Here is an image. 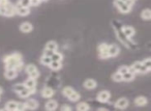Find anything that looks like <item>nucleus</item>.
<instances>
[{
    "mask_svg": "<svg viewBox=\"0 0 151 111\" xmlns=\"http://www.w3.org/2000/svg\"><path fill=\"white\" fill-rule=\"evenodd\" d=\"M30 14V9L29 7H20V5H16V15H19L21 17H26Z\"/></svg>",
    "mask_w": 151,
    "mask_h": 111,
    "instance_id": "7",
    "label": "nucleus"
},
{
    "mask_svg": "<svg viewBox=\"0 0 151 111\" xmlns=\"http://www.w3.org/2000/svg\"><path fill=\"white\" fill-rule=\"evenodd\" d=\"M46 49H49V50H52V51H57L58 45L54 41H50V42H48L46 44Z\"/></svg>",
    "mask_w": 151,
    "mask_h": 111,
    "instance_id": "25",
    "label": "nucleus"
},
{
    "mask_svg": "<svg viewBox=\"0 0 151 111\" xmlns=\"http://www.w3.org/2000/svg\"><path fill=\"white\" fill-rule=\"evenodd\" d=\"M25 106H26V109H30V110H35V109L38 108L40 104L36 100L34 99H30L28 100L27 102H25Z\"/></svg>",
    "mask_w": 151,
    "mask_h": 111,
    "instance_id": "12",
    "label": "nucleus"
},
{
    "mask_svg": "<svg viewBox=\"0 0 151 111\" xmlns=\"http://www.w3.org/2000/svg\"><path fill=\"white\" fill-rule=\"evenodd\" d=\"M48 67H50L51 70H53V71H58V70H60L61 67H62V63H61V61L52 60Z\"/></svg>",
    "mask_w": 151,
    "mask_h": 111,
    "instance_id": "19",
    "label": "nucleus"
},
{
    "mask_svg": "<svg viewBox=\"0 0 151 111\" xmlns=\"http://www.w3.org/2000/svg\"><path fill=\"white\" fill-rule=\"evenodd\" d=\"M0 110H1V109H0Z\"/></svg>",
    "mask_w": 151,
    "mask_h": 111,
    "instance_id": "43",
    "label": "nucleus"
},
{
    "mask_svg": "<svg viewBox=\"0 0 151 111\" xmlns=\"http://www.w3.org/2000/svg\"><path fill=\"white\" fill-rule=\"evenodd\" d=\"M73 90H75V89H73V87H70V86H66V87L63 88V90H62V94H63V96H66V98H67V96H68L69 94H70L71 92L73 91Z\"/></svg>",
    "mask_w": 151,
    "mask_h": 111,
    "instance_id": "30",
    "label": "nucleus"
},
{
    "mask_svg": "<svg viewBox=\"0 0 151 111\" xmlns=\"http://www.w3.org/2000/svg\"><path fill=\"white\" fill-rule=\"evenodd\" d=\"M147 103H148V100H147V98H145V96H137L136 100H134V105L136 106H139V107H143V106H146Z\"/></svg>",
    "mask_w": 151,
    "mask_h": 111,
    "instance_id": "15",
    "label": "nucleus"
},
{
    "mask_svg": "<svg viewBox=\"0 0 151 111\" xmlns=\"http://www.w3.org/2000/svg\"><path fill=\"white\" fill-rule=\"evenodd\" d=\"M151 69H148L145 65H143V63L141 61H136L134 63H132V65L129 67V70L128 71L134 73V75L136 74H147L150 72Z\"/></svg>",
    "mask_w": 151,
    "mask_h": 111,
    "instance_id": "2",
    "label": "nucleus"
},
{
    "mask_svg": "<svg viewBox=\"0 0 151 111\" xmlns=\"http://www.w3.org/2000/svg\"><path fill=\"white\" fill-rule=\"evenodd\" d=\"M120 52V49L117 45L115 44H112V45H109L108 47V53H109V56L110 57H116Z\"/></svg>",
    "mask_w": 151,
    "mask_h": 111,
    "instance_id": "8",
    "label": "nucleus"
},
{
    "mask_svg": "<svg viewBox=\"0 0 151 111\" xmlns=\"http://www.w3.org/2000/svg\"><path fill=\"white\" fill-rule=\"evenodd\" d=\"M112 80L115 81V82L123 81V79H122V75L120 73H118V72H116V73H114L113 75H112Z\"/></svg>",
    "mask_w": 151,
    "mask_h": 111,
    "instance_id": "28",
    "label": "nucleus"
},
{
    "mask_svg": "<svg viewBox=\"0 0 151 111\" xmlns=\"http://www.w3.org/2000/svg\"><path fill=\"white\" fill-rule=\"evenodd\" d=\"M24 84H25L26 88H30V89H36V88H35L36 79H34V78H30L29 77L25 82H24Z\"/></svg>",
    "mask_w": 151,
    "mask_h": 111,
    "instance_id": "17",
    "label": "nucleus"
},
{
    "mask_svg": "<svg viewBox=\"0 0 151 111\" xmlns=\"http://www.w3.org/2000/svg\"><path fill=\"white\" fill-rule=\"evenodd\" d=\"M83 85H84V87L86 88V89H94V88L96 87L97 83H96V81L93 79H87V80H85Z\"/></svg>",
    "mask_w": 151,
    "mask_h": 111,
    "instance_id": "14",
    "label": "nucleus"
},
{
    "mask_svg": "<svg viewBox=\"0 0 151 111\" xmlns=\"http://www.w3.org/2000/svg\"><path fill=\"white\" fill-rule=\"evenodd\" d=\"M18 75V71L15 69H5L4 72V77L6 78L7 80H13L17 77Z\"/></svg>",
    "mask_w": 151,
    "mask_h": 111,
    "instance_id": "11",
    "label": "nucleus"
},
{
    "mask_svg": "<svg viewBox=\"0 0 151 111\" xmlns=\"http://www.w3.org/2000/svg\"><path fill=\"white\" fill-rule=\"evenodd\" d=\"M51 59L52 60H57V61H61L63 59V55L61 54V53H58L55 51L54 53H53V55L51 56Z\"/></svg>",
    "mask_w": 151,
    "mask_h": 111,
    "instance_id": "26",
    "label": "nucleus"
},
{
    "mask_svg": "<svg viewBox=\"0 0 151 111\" xmlns=\"http://www.w3.org/2000/svg\"><path fill=\"white\" fill-rule=\"evenodd\" d=\"M17 103L16 101H9V102L5 104L4 109L7 111H15L17 110Z\"/></svg>",
    "mask_w": 151,
    "mask_h": 111,
    "instance_id": "20",
    "label": "nucleus"
},
{
    "mask_svg": "<svg viewBox=\"0 0 151 111\" xmlns=\"http://www.w3.org/2000/svg\"><path fill=\"white\" fill-rule=\"evenodd\" d=\"M51 61H52L51 57L46 56V55H42V58H40V63H42V65H49Z\"/></svg>",
    "mask_w": 151,
    "mask_h": 111,
    "instance_id": "27",
    "label": "nucleus"
},
{
    "mask_svg": "<svg viewBox=\"0 0 151 111\" xmlns=\"http://www.w3.org/2000/svg\"><path fill=\"white\" fill-rule=\"evenodd\" d=\"M76 109H77L78 111H87V110H89V109H90V106H89L87 103L82 102V103H79V104L77 105Z\"/></svg>",
    "mask_w": 151,
    "mask_h": 111,
    "instance_id": "23",
    "label": "nucleus"
},
{
    "mask_svg": "<svg viewBox=\"0 0 151 111\" xmlns=\"http://www.w3.org/2000/svg\"><path fill=\"white\" fill-rule=\"evenodd\" d=\"M128 100L126 98H120L116 101L115 103V108L117 109H125L128 107Z\"/></svg>",
    "mask_w": 151,
    "mask_h": 111,
    "instance_id": "9",
    "label": "nucleus"
},
{
    "mask_svg": "<svg viewBox=\"0 0 151 111\" xmlns=\"http://www.w3.org/2000/svg\"><path fill=\"white\" fill-rule=\"evenodd\" d=\"M134 74L132 73V72H126V73H124L123 75H122V79H123V81H126V82H129V81H132V80L134 79Z\"/></svg>",
    "mask_w": 151,
    "mask_h": 111,
    "instance_id": "22",
    "label": "nucleus"
},
{
    "mask_svg": "<svg viewBox=\"0 0 151 111\" xmlns=\"http://www.w3.org/2000/svg\"><path fill=\"white\" fill-rule=\"evenodd\" d=\"M121 31H122V33H123V36L127 38H130L136 33V29H134L132 26H123Z\"/></svg>",
    "mask_w": 151,
    "mask_h": 111,
    "instance_id": "6",
    "label": "nucleus"
},
{
    "mask_svg": "<svg viewBox=\"0 0 151 111\" xmlns=\"http://www.w3.org/2000/svg\"><path fill=\"white\" fill-rule=\"evenodd\" d=\"M20 30H21L23 33H29L33 30V26H32L31 23L29 22H23V23L20 25Z\"/></svg>",
    "mask_w": 151,
    "mask_h": 111,
    "instance_id": "10",
    "label": "nucleus"
},
{
    "mask_svg": "<svg viewBox=\"0 0 151 111\" xmlns=\"http://www.w3.org/2000/svg\"><path fill=\"white\" fill-rule=\"evenodd\" d=\"M2 92H3V89H2V88H1V87H0V94H2Z\"/></svg>",
    "mask_w": 151,
    "mask_h": 111,
    "instance_id": "39",
    "label": "nucleus"
},
{
    "mask_svg": "<svg viewBox=\"0 0 151 111\" xmlns=\"http://www.w3.org/2000/svg\"><path fill=\"white\" fill-rule=\"evenodd\" d=\"M54 96V90L50 87H46L42 90V96L46 99H50Z\"/></svg>",
    "mask_w": 151,
    "mask_h": 111,
    "instance_id": "18",
    "label": "nucleus"
},
{
    "mask_svg": "<svg viewBox=\"0 0 151 111\" xmlns=\"http://www.w3.org/2000/svg\"><path fill=\"white\" fill-rule=\"evenodd\" d=\"M36 91V89H30V88H24L23 90H21L20 92H18L20 98L27 99L28 96H30L31 94H33Z\"/></svg>",
    "mask_w": 151,
    "mask_h": 111,
    "instance_id": "13",
    "label": "nucleus"
},
{
    "mask_svg": "<svg viewBox=\"0 0 151 111\" xmlns=\"http://www.w3.org/2000/svg\"><path fill=\"white\" fill-rule=\"evenodd\" d=\"M55 51H52V50H49V49H46L45 48V50H44V55H46V56H49V57H51L53 55V53H54Z\"/></svg>",
    "mask_w": 151,
    "mask_h": 111,
    "instance_id": "36",
    "label": "nucleus"
},
{
    "mask_svg": "<svg viewBox=\"0 0 151 111\" xmlns=\"http://www.w3.org/2000/svg\"><path fill=\"white\" fill-rule=\"evenodd\" d=\"M141 62H142L143 65H145L146 67H148V69H151V58H150V57L144 59V60L141 61Z\"/></svg>",
    "mask_w": 151,
    "mask_h": 111,
    "instance_id": "34",
    "label": "nucleus"
},
{
    "mask_svg": "<svg viewBox=\"0 0 151 111\" xmlns=\"http://www.w3.org/2000/svg\"><path fill=\"white\" fill-rule=\"evenodd\" d=\"M31 7H38L40 4V0H30Z\"/></svg>",
    "mask_w": 151,
    "mask_h": 111,
    "instance_id": "37",
    "label": "nucleus"
},
{
    "mask_svg": "<svg viewBox=\"0 0 151 111\" xmlns=\"http://www.w3.org/2000/svg\"><path fill=\"white\" fill-rule=\"evenodd\" d=\"M57 107H58V103H57V101H55V100H50L46 103V109L49 111L56 110Z\"/></svg>",
    "mask_w": 151,
    "mask_h": 111,
    "instance_id": "16",
    "label": "nucleus"
},
{
    "mask_svg": "<svg viewBox=\"0 0 151 111\" xmlns=\"http://www.w3.org/2000/svg\"><path fill=\"white\" fill-rule=\"evenodd\" d=\"M67 98H68V100L71 101V102H77V101L80 100L81 96H80V94H79V92H77L76 90H73V91L71 92V94H69Z\"/></svg>",
    "mask_w": 151,
    "mask_h": 111,
    "instance_id": "24",
    "label": "nucleus"
},
{
    "mask_svg": "<svg viewBox=\"0 0 151 111\" xmlns=\"http://www.w3.org/2000/svg\"><path fill=\"white\" fill-rule=\"evenodd\" d=\"M18 5L24 7H31V4H30V0H19V1H18Z\"/></svg>",
    "mask_w": 151,
    "mask_h": 111,
    "instance_id": "32",
    "label": "nucleus"
},
{
    "mask_svg": "<svg viewBox=\"0 0 151 111\" xmlns=\"http://www.w3.org/2000/svg\"><path fill=\"white\" fill-rule=\"evenodd\" d=\"M141 18L145 21H150L151 19V11L150 9H145L141 13Z\"/></svg>",
    "mask_w": 151,
    "mask_h": 111,
    "instance_id": "21",
    "label": "nucleus"
},
{
    "mask_svg": "<svg viewBox=\"0 0 151 111\" xmlns=\"http://www.w3.org/2000/svg\"><path fill=\"white\" fill-rule=\"evenodd\" d=\"M114 5L117 7V9L120 12L121 14H128L130 13L132 7L128 5L126 2L122 1V0H114Z\"/></svg>",
    "mask_w": 151,
    "mask_h": 111,
    "instance_id": "3",
    "label": "nucleus"
},
{
    "mask_svg": "<svg viewBox=\"0 0 151 111\" xmlns=\"http://www.w3.org/2000/svg\"><path fill=\"white\" fill-rule=\"evenodd\" d=\"M0 2H1V0H0Z\"/></svg>",
    "mask_w": 151,
    "mask_h": 111,
    "instance_id": "42",
    "label": "nucleus"
},
{
    "mask_svg": "<svg viewBox=\"0 0 151 111\" xmlns=\"http://www.w3.org/2000/svg\"><path fill=\"white\" fill-rule=\"evenodd\" d=\"M24 88H26V86L24 83H18V84H15V85H14V90H15L17 94L21 91V90H23Z\"/></svg>",
    "mask_w": 151,
    "mask_h": 111,
    "instance_id": "31",
    "label": "nucleus"
},
{
    "mask_svg": "<svg viewBox=\"0 0 151 111\" xmlns=\"http://www.w3.org/2000/svg\"><path fill=\"white\" fill-rule=\"evenodd\" d=\"M26 109V106H25V103L24 102H19L17 103V110L19 111H23Z\"/></svg>",
    "mask_w": 151,
    "mask_h": 111,
    "instance_id": "35",
    "label": "nucleus"
},
{
    "mask_svg": "<svg viewBox=\"0 0 151 111\" xmlns=\"http://www.w3.org/2000/svg\"><path fill=\"white\" fill-rule=\"evenodd\" d=\"M110 98H111V94H110V91H108V90H101V91H99V94H97L96 100L101 103H106V102L109 101Z\"/></svg>",
    "mask_w": 151,
    "mask_h": 111,
    "instance_id": "5",
    "label": "nucleus"
},
{
    "mask_svg": "<svg viewBox=\"0 0 151 111\" xmlns=\"http://www.w3.org/2000/svg\"><path fill=\"white\" fill-rule=\"evenodd\" d=\"M45 1H47V0H40V2H45Z\"/></svg>",
    "mask_w": 151,
    "mask_h": 111,
    "instance_id": "40",
    "label": "nucleus"
},
{
    "mask_svg": "<svg viewBox=\"0 0 151 111\" xmlns=\"http://www.w3.org/2000/svg\"><path fill=\"white\" fill-rule=\"evenodd\" d=\"M108 47H109V45H108L107 43H101V44H99V47H97L99 53L106 52V51H108Z\"/></svg>",
    "mask_w": 151,
    "mask_h": 111,
    "instance_id": "29",
    "label": "nucleus"
},
{
    "mask_svg": "<svg viewBox=\"0 0 151 111\" xmlns=\"http://www.w3.org/2000/svg\"><path fill=\"white\" fill-rule=\"evenodd\" d=\"M128 70H129V67H127V65H121V67L118 69V73H120L121 75H123L124 73H126V72H128Z\"/></svg>",
    "mask_w": 151,
    "mask_h": 111,
    "instance_id": "33",
    "label": "nucleus"
},
{
    "mask_svg": "<svg viewBox=\"0 0 151 111\" xmlns=\"http://www.w3.org/2000/svg\"><path fill=\"white\" fill-rule=\"evenodd\" d=\"M5 65V69H15L17 71L23 67V61H22V55L20 53H13L7 55L3 59Z\"/></svg>",
    "mask_w": 151,
    "mask_h": 111,
    "instance_id": "1",
    "label": "nucleus"
},
{
    "mask_svg": "<svg viewBox=\"0 0 151 111\" xmlns=\"http://www.w3.org/2000/svg\"><path fill=\"white\" fill-rule=\"evenodd\" d=\"M132 1H134V2H136V0H132Z\"/></svg>",
    "mask_w": 151,
    "mask_h": 111,
    "instance_id": "41",
    "label": "nucleus"
},
{
    "mask_svg": "<svg viewBox=\"0 0 151 111\" xmlns=\"http://www.w3.org/2000/svg\"><path fill=\"white\" fill-rule=\"evenodd\" d=\"M60 109H61V111H71V109H73V108H71L69 105L65 104V105H63V106H61Z\"/></svg>",
    "mask_w": 151,
    "mask_h": 111,
    "instance_id": "38",
    "label": "nucleus"
},
{
    "mask_svg": "<svg viewBox=\"0 0 151 111\" xmlns=\"http://www.w3.org/2000/svg\"><path fill=\"white\" fill-rule=\"evenodd\" d=\"M25 71H26V73L28 74V76H29L30 78H34V79H36V78H38V76H40V72H38L37 67H36L34 65H26Z\"/></svg>",
    "mask_w": 151,
    "mask_h": 111,
    "instance_id": "4",
    "label": "nucleus"
}]
</instances>
